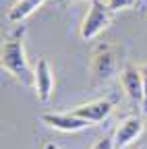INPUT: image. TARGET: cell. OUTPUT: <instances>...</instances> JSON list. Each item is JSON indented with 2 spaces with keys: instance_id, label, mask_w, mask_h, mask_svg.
Instances as JSON below:
<instances>
[{
  "instance_id": "cell-5",
  "label": "cell",
  "mask_w": 147,
  "mask_h": 149,
  "mask_svg": "<svg viewBox=\"0 0 147 149\" xmlns=\"http://www.w3.org/2000/svg\"><path fill=\"white\" fill-rule=\"evenodd\" d=\"M40 120L60 133H77V130L91 126V122L75 116L72 112H44V114H40Z\"/></svg>"
},
{
  "instance_id": "cell-6",
  "label": "cell",
  "mask_w": 147,
  "mask_h": 149,
  "mask_svg": "<svg viewBox=\"0 0 147 149\" xmlns=\"http://www.w3.org/2000/svg\"><path fill=\"white\" fill-rule=\"evenodd\" d=\"M143 128H145V122L141 116L133 114V116H126L118 122L116 126V133H114V147L116 149H126L128 145H131L141 133H143Z\"/></svg>"
},
{
  "instance_id": "cell-4",
  "label": "cell",
  "mask_w": 147,
  "mask_h": 149,
  "mask_svg": "<svg viewBox=\"0 0 147 149\" xmlns=\"http://www.w3.org/2000/svg\"><path fill=\"white\" fill-rule=\"evenodd\" d=\"M33 89H35V97L42 106H48L52 95H54V72L48 64V60L44 56H40L35 62V81H33Z\"/></svg>"
},
{
  "instance_id": "cell-3",
  "label": "cell",
  "mask_w": 147,
  "mask_h": 149,
  "mask_svg": "<svg viewBox=\"0 0 147 149\" xmlns=\"http://www.w3.org/2000/svg\"><path fill=\"white\" fill-rule=\"evenodd\" d=\"M112 23V10L110 6L104 2V0H89V8H87V15L81 23V40L83 42H91L95 37L110 27Z\"/></svg>"
},
{
  "instance_id": "cell-1",
  "label": "cell",
  "mask_w": 147,
  "mask_h": 149,
  "mask_svg": "<svg viewBox=\"0 0 147 149\" xmlns=\"http://www.w3.org/2000/svg\"><path fill=\"white\" fill-rule=\"evenodd\" d=\"M0 64L2 68L15 77L19 83L33 87L35 81V68L29 66L27 60V52H25V44H23V33L19 35H10L8 40L2 44V52H0Z\"/></svg>"
},
{
  "instance_id": "cell-14",
  "label": "cell",
  "mask_w": 147,
  "mask_h": 149,
  "mask_svg": "<svg viewBox=\"0 0 147 149\" xmlns=\"http://www.w3.org/2000/svg\"><path fill=\"white\" fill-rule=\"evenodd\" d=\"M44 149H58V145H54V143L50 141V143H46V147H44Z\"/></svg>"
},
{
  "instance_id": "cell-10",
  "label": "cell",
  "mask_w": 147,
  "mask_h": 149,
  "mask_svg": "<svg viewBox=\"0 0 147 149\" xmlns=\"http://www.w3.org/2000/svg\"><path fill=\"white\" fill-rule=\"evenodd\" d=\"M104 2H106V4L110 6V10H112V13L137 6V0H104Z\"/></svg>"
},
{
  "instance_id": "cell-13",
  "label": "cell",
  "mask_w": 147,
  "mask_h": 149,
  "mask_svg": "<svg viewBox=\"0 0 147 149\" xmlns=\"http://www.w3.org/2000/svg\"><path fill=\"white\" fill-rule=\"evenodd\" d=\"M145 6H147V0H137V8L145 10Z\"/></svg>"
},
{
  "instance_id": "cell-11",
  "label": "cell",
  "mask_w": 147,
  "mask_h": 149,
  "mask_svg": "<svg viewBox=\"0 0 147 149\" xmlns=\"http://www.w3.org/2000/svg\"><path fill=\"white\" fill-rule=\"evenodd\" d=\"M141 74H143V114H147V64L141 66Z\"/></svg>"
},
{
  "instance_id": "cell-15",
  "label": "cell",
  "mask_w": 147,
  "mask_h": 149,
  "mask_svg": "<svg viewBox=\"0 0 147 149\" xmlns=\"http://www.w3.org/2000/svg\"><path fill=\"white\" fill-rule=\"evenodd\" d=\"M141 149H147V147H141Z\"/></svg>"
},
{
  "instance_id": "cell-7",
  "label": "cell",
  "mask_w": 147,
  "mask_h": 149,
  "mask_svg": "<svg viewBox=\"0 0 147 149\" xmlns=\"http://www.w3.org/2000/svg\"><path fill=\"white\" fill-rule=\"evenodd\" d=\"M120 85L126 93V97L133 104L143 106V74L141 68L135 64H126L120 70Z\"/></svg>"
},
{
  "instance_id": "cell-8",
  "label": "cell",
  "mask_w": 147,
  "mask_h": 149,
  "mask_svg": "<svg viewBox=\"0 0 147 149\" xmlns=\"http://www.w3.org/2000/svg\"><path fill=\"white\" fill-rule=\"evenodd\" d=\"M112 108H114L112 100H93V102L77 106L72 110V114L93 124V122H104L110 114H112Z\"/></svg>"
},
{
  "instance_id": "cell-12",
  "label": "cell",
  "mask_w": 147,
  "mask_h": 149,
  "mask_svg": "<svg viewBox=\"0 0 147 149\" xmlns=\"http://www.w3.org/2000/svg\"><path fill=\"white\" fill-rule=\"evenodd\" d=\"M91 149H116V147H114V139H110V137H104V139L95 141V145L91 147Z\"/></svg>"
},
{
  "instance_id": "cell-2",
  "label": "cell",
  "mask_w": 147,
  "mask_h": 149,
  "mask_svg": "<svg viewBox=\"0 0 147 149\" xmlns=\"http://www.w3.org/2000/svg\"><path fill=\"white\" fill-rule=\"evenodd\" d=\"M118 72V58L114 46L106 42L98 44L91 52V87H100L108 83Z\"/></svg>"
},
{
  "instance_id": "cell-9",
  "label": "cell",
  "mask_w": 147,
  "mask_h": 149,
  "mask_svg": "<svg viewBox=\"0 0 147 149\" xmlns=\"http://www.w3.org/2000/svg\"><path fill=\"white\" fill-rule=\"evenodd\" d=\"M46 0H19L6 10V19L10 23H23L25 19H29L35 10H38Z\"/></svg>"
}]
</instances>
